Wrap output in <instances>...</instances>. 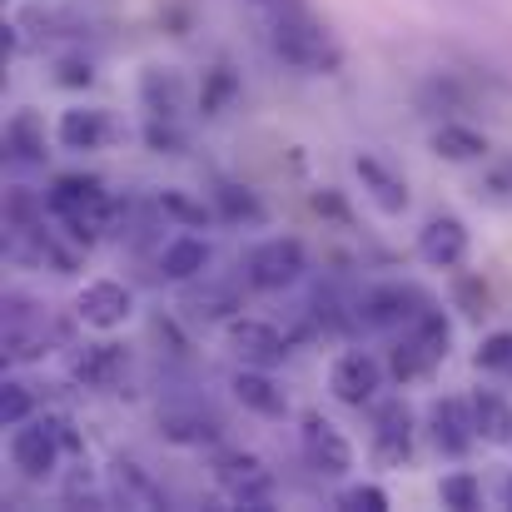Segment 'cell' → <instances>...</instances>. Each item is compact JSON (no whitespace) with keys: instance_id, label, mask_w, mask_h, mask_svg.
<instances>
[{"instance_id":"obj_9","label":"cell","mask_w":512,"mask_h":512,"mask_svg":"<svg viewBox=\"0 0 512 512\" xmlns=\"http://www.w3.org/2000/svg\"><path fill=\"white\" fill-rule=\"evenodd\" d=\"M299 448H304L309 468L324 473V478H348L353 473V443L343 438L339 423H329L324 413H304L299 418Z\"/></svg>"},{"instance_id":"obj_18","label":"cell","mask_w":512,"mask_h":512,"mask_svg":"<svg viewBox=\"0 0 512 512\" xmlns=\"http://www.w3.org/2000/svg\"><path fill=\"white\" fill-rule=\"evenodd\" d=\"M209 264H214V244L199 239V234H174V239H165V249H160V274H165L170 284L204 279Z\"/></svg>"},{"instance_id":"obj_4","label":"cell","mask_w":512,"mask_h":512,"mask_svg":"<svg viewBox=\"0 0 512 512\" xmlns=\"http://www.w3.org/2000/svg\"><path fill=\"white\" fill-rule=\"evenodd\" d=\"M438 299L428 294V289H418V284H408V279H388V284H373V289H363L358 294V304H353V319L363 324V329H378V334H393V329H408L418 314H428Z\"/></svg>"},{"instance_id":"obj_33","label":"cell","mask_w":512,"mask_h":512,"mask_svg":"<svg viewBox=\"0 0 512 512\" xmlns=\"http://www.w3.org/2000/svg\"><path fill=\"white\" fill-rule=\"evenodd\" d=\"M453 299H458V309H463L468 319H483V314H488V284H483L478 274H458V279H453Z\"/></svg>"},{"instance_id":"obj_19","label":"cell","mask_w":512,"mask_h":512,"mask_svg":"<svg viewBox=\"0 0 512 512\" xmlns=\"http://www.w3.org/2000/svg\"><path fill=\"white\" fill-rule=\"evenodd\" d=\"M353 174H358L363 194H368L383 214H403V209H408V184H403V174L388 170L378 155H353Z\"/></svg>"},{"instance_id":"obj_30","label":"cell","mask_w":512,"mask_h":512,"mask_svg":"<svg viewBox=\"0 0 512 512\" xmlns=\"http://www.w3.org/2000/svg\"><path fill=\"white\" fill-rule=\"evenodd\" d=\"M155 204H160L165 219H179L184 229H199V224H209V214H214V209H204L199 199H189V194H179V189H160Z\"/></svg>"},{"instance_id":"obj_34","label":"cell","mask_w":512,"mask_h":512,"mask_svg":"<svg viewBox=\"0 0 512 512\" xmlns=\"http://www.w3.org/2000/svg\"><path fill=\"white\" fill-rule=\"evenodd\" d=\"M339 508H348V512H388L393 503H388V493H383L378 483H353V488H343L339 493Z\"/></svg>"},{"instance_id":"obj_39","label":"cell","mask_w":512,"mask_h":512,"mask_svg":"<svg viewBox=\"0 0 512 512\" xmlns=\"http://www.w3.org/2000/svg\"><path fill=\"white\" fill-rule=\"evenodd\" d=\"M503 508H512V473L503 478Z\"/></svg>"},{"instance_id":"obj_8","label":"cell","mask_w":512,"mask_h":512,"mask_svg":"<svg viewBox=\"0 0 512 512\" xmlns=\"http://www.w3.org/2000/svg\"><path fill=\"white\" fill-rule=\"evenodd\" d=\"M428 443L443 453V458H468L473 453V443H478V423H473V398H458V393H448V398H433L428 403Z\"/></svg>"},{"instance_id":"obj_17","label":"cell","mask_w":512,"mask_h":512,"mask_svg":"<svg viewBox=\"0 0 512 512\" xmlns=\"http://www.w3.org/2000/svg\"><path fill=\"white\" fill-rule=\"evenodd\" d=\"M105 140H110V115L105 110H90V105L60 110V120H55V145L60 150L90 155V150H105Z\"/></svg>"},{"instance_id":"obj_26","label":"cell","mask_w":512,"mask_h":512,"mask_svg":"<svg viewBox=\"0 0 512 512\" xmlns=\"http://www.w3.org/2000/svg\"><path fill=\"white\" fill-rule=\"evenodd\" d=\"M473 423H478V438L483 443H512V403L493 388H478L473 393Z\"/></svg>"},{"instance_id":"obj_12","label":"cell","mask_w":512,"mask_h":512,"mask_svg":"<svg viewBox=\"0 0 512 512\" xmlns=\"http://www.w3.org/2000/svg\"><path fill=\"white\" fill-rule=\"evenodd\" d=\"M373 413V458L383 468H403L413 458V408L403 398H378L368 403Z\"/></svg>"},{"instance_id":"obj_24","label":"cell","mask_w":512,"mask_h":512,"mask_svg":"<svg viewBox=\"0 0 512 512\" xmlns=\"http://www.w3.org/2000/svg\"><path fill=\"white\" fill-rule=\"evenodd\" d=\"M438 363H443V358L418 339L413 329H403V339L393 343V353H388V373H393L398 383H423V378L438 373Z\"/></svg>"},{"instance_id":"obj_20","label":"cell","mask_w":512,"mask_h":512,"mask_svg":"<svg viewBox=\"0 0 512 512\" xmlns=\"http://www.w3.org/2000/svg\"><path fill=\"white\" fill-rule=\"evenodd\" d=\"M234 398L249 408V413H259V418H284L289 413V393L274 383V373L269 368H239L234 373Z\"/></svg>"},{"instance_id":"obj_23","label":"cell","mask_w":512,"mask_h":512,"mask_svg":"<svg viewBox=\"0 0 512 512\" xmlns=\"http://www.w3.org/2000/svg\"><path fill=\"white\" fill-rule=\"evenodd\" d=\"M433 155L448 165H478V160H488V135L463 120H443L433 130Z\"/></svg>"},{"instance_id":"obj_29","label":"cell","mask_w":512,"mask_h":512,"mask_svg":"<svg viewBox=\"0 0 512 512\" xmlns=\"http://www.w3.org/2000/svg\"><path fill=\"white\" fill-rule=\"evenodd\" d=\"M234 90H239V80H234V70H229V65L204 70V85H199V110H204V115H219V110L234 100Z\"/></svg>"},{"instance_id":"obj_3","label":"cell","mask_w":512,"mask_h":512,"mask_svg":"<svg viewBox=\"0 0 512 512\" xmlns=\"http://www.w3.org/2000/svg\"><path fill=\"white\" fill-rule=\"evenodd\" d=\"M10 468L25 478V483H50L60 473V458L65 453H80V438L70 428V418L60 413H45V418H30L20 428H10Z\"/></svg>"},{"instance_id":"obj_21","label":"cell","mask_w":512,"mask_h":512,"mask_svg":"<svg viewBox=\"0 0 512 512\" xmlns=\"http://www.w3.org/2000/svg\"><path fill=\"white\" fill-rule=\"evenodd\" d=\"M45 120L40 110H15L5 120V160L15 165H45Z\"/></svg>"},{"instance_id":"obj_35","label":"cell","mask_w":512,"mask_h":512,"mask_svg":"<svg viewBox=\"0 0 512 512\" xmlns=\"http://www.w3.org/2000/svg\"><path fill=\"white\" fill-rule=\"evenodd\" d=\"M145 140H150L160 155H179V145H184L179 130H174V120H150V125H145Z\"/></svg>"},{"instance_id":"obj_22","label":"cell","mask_w":512,"mask_h":512,"mask_svg":"<svg viewBox=\"0 0 512 512\" xmlns=\"http://www.w3.org/2000/svg\"><path fill=\"white\" fill-rule=\"evenodd\" d=\"M140 105L150 120H174L179 125V110H184V80L165 70V65H150L140 75Z\"/></svg>"},{"instance_id":"obj_13","label":"cell","mask_w":512,"mask_h":512,"mask_svg":"<svg viewBox=\"0 0 512 512\" xmlns=\"http://www.w3.org/2000/svg\"><path fill=\"white\" fill-rule=\"evenodd\" d=\"M224 339L234 348V358L239 363H249V368H279L284 358H289V339L274 329V324H264V319H229L224 324Z\"/></svg>"},{"instance_id":"obj_2","label":"cell","mask_w":512,"mask_h":512,"mask_svg":"<svg viewBox=\"0 0 512 512\" xmlns=\"http://www.w3.org/2000/svg\"><path fill=\"white\" fill-rule=\"evenodd\" d=\"M264 40L299 75H339L343 70V45L334 40V30L319 10L289 15V20H264Z\"/></svg>"},{"instance_id":"obj_28","label":"cell","mask_w":512,"mask_h":512,"mask_svg":"<svg viewBox=\"0 0 512 512\" xmlns=\"http://www.w3.org/2000/svg\"><path fill=\"white\" fill-rule=\"evenodd\" d=\"M438 503L453 512H473L483 508V483L468 473V468H458V473H448L443 483H438Z\"/></svg>"},{"instance_id":"obj_16","label":"cell","mask_w":512,"mask_h":512,"mask_svg":"<svg viewBox=\"0 0 512 512\" xmlns=\"http://www.w3.org/2000/svg\"><path fill=\"white\" fill-rule=\"evenodd\" d=\"M70 373L90 393H115L125 383V373H130V353H125V343H85L75 353Z\"/></svg>"},{"instance_id":"obj_38","label":"cell","mask_w":512,"mask_h":512,"mask_svg":"<svg viewBox=\"0 0 512 512\" xmlns=\"http://www.w3.org/2000/svg\"><path fill=\"white\" fill-rule=\"evenodd\" d=\"M488 184H493L498 194H512V160H508V165H498V170H493V179H488Z\"/></svg>"},{"instance_id":"obj_25","label":"cell","mask_w":512,"mask_h":512,"mask_svg":"<svg viewBox=\"0 0 512 512\" xmlns=\"http://www.w3.org/2000/svg\"><path fill=\"white\" fill-rule=\"evenodd\" d=\"M160 433L170 438V443H184V448H204V443H219V418H209V413H184V408H170V413H160Z\"/></svg>"},{"instance_id":"obj_11","label":"cell","mask_w":512,"mask_h":512,"mask_svg":"<svg viewBox=\"0 0 512 512\" xmlns=\"http://www.w3.org/2000/svg\"><path fill=\"white\" fill-rule=\"evenodd\" d=\"M383 363L373 358V353H363V348H348L334 358V368H329V393L339 398L343 408H368V403H378V393H383Z\"/></svg>"},{"instance_id":"obj_14","label":"cell","mask_w":512,"mask_h":512,"mask_svg":"<svg viewBox=\"0 0 512 512\" xmlns=\"http://www.w3.org/2000/svg\"><path fill=\"white\" fill-rule=\"evenodd\" d=\"M110 498L120 503V508H140V512H160L170 508V493H165V483L145 468V463H135V458H110Z\"/></svg>"},{"instance_id":"obj_15","label":"cell","mask_w":512,"mask_h":512,"mask_svg":"<svg viewBox=\"0 0 512 512\" xmlns=\"http://www.w3.org/2000/svg\"><path fill=\"white\" fill-rule=\"evenodd\" d=\"M418 259L428 269H463L468 264V224L458 214H433L418 229Z\"/></svg>"},{"instance_id":"obj_5","label":"cell","mask_w":512,"mask_h":512,"mask_svg":"<svg viewBox=\"0 0 512 512\" xmlns=\"http://www.w3.org/2000/svg\"><path fill=\"white\" fill-rule=\"evenodd\" d=\"M304 274H309V254H304V244H299L294 234H274V239L254 244L249 259H244V279H249L254 289H264V294L294 289Z\"/></svg>"},{"instance_id":"obj_7","label":"cell","mask_w":512,"mask_h":512,"mask_svg":"<svg viewBox=\"0 0 512 512\" xmlns=\"http://www.w3.org/2000/svg\"><path fill=\"white\" fill-rule=\"evenodd\" d=\"M214 478H219V488L239 503V508H274V473L264 468V458L259 453H244V448H229V453H219L214 458Z\"/></svg>"},{"instance_id":"obj_6","label":"cell","mask_w":512,"mask_h":512,"mask_svg":"<svg viewBox=\"0 0 512 512\" xmlns=\"http://www.w3.org/2000/svg\"><path fill=\"white\" fill-rule=\"evenodd\" d=\"M60 339H65V334L50 324V314H45L35 299L5 294V358L35 363V358H45Z\"/></svg>"},{"instance_id":"obj_27","label":"cell","mask_w":512,"mask_h":512,"mask_svg":"<svg viewBox=\"0 0 512 512\" xmlns=\"http://www.w3.org/2000/svg\"><path fill=\"white\" fill-rule=\"evenodd\" d=\"M214 214L229 219V224H264L269 219L264 199L244 184H214Z\"/></svg>"},{"instance_id":"obj_10","label":"cell","mask_w":512,"mask_h":512,"mask_svg":"<svg viewBox=\"0 0 512 512\" xmlns=\"http://www.w3.org/2000/svg\"><path fill=\"white\" fill-rule=\"evenodd\" d=\"M75 319L95 334H115L135 319V294L120 279H90L75 299Z\"/></svg>"},{"instance_id":"obj_37","label":"cell","mask_w":512,"mask_h":512,"mask_svg":"<svg viewBox=\"0 0 512 512\" xmlns=\"http://www.w3.org/2000/svg\"><path fill=\"white\" fill-rule=\"evenodd\" d=\"M55 80H60V85H95V65H90V60H65Z\"/></svg>"},{"instance_id":"obj_1","label":"cell","mask_w":512,"mask_h":512,"mask_svg":"<svg viewBox=\"0 0 512 512\" xmlns=\"http://www.w3.org/2000/svg\"><path fill=\"white\" fill-rule=\"evenodd\" d=\"M45 209H50V219H55L70 239H80V244H95V239L115 224V214H120L115 194H110L95 174H60V179L45 189Z\"/></svg>"},{"instance_id":"obj_36","label":"cell","mask_w":512,"mask_h":512,"mask_svg":"<svg viewBox=\"0 0 512 512\" xmlns=\"http://www.w3.org/2000/svg\"><path fill=\"white\" fill-rule=\"evenodd\" d=\"M65 503H85V508H100L105 498L95 493V483H90L85 473H70V483H65Z\"/></svg>"},{"instance_id":"obj_31","label":"cell","mask_w":512,"mask_h":512,"mask_svg":"<svg viewBox=\"0 0 512 512\" xmlns=\"http://www.w3.org/2000/svg\"><path fill=\"white\" fill-rule=\"evenodd\" d=\"M30 418H35V393L10 378V383L0 388V423H5V428H20V423H30Z\"/></svg>"},{"instance_id":"obj_32","label":"cell","mask_w":512,"mask_h":512,"mask_svg":"<svg viewBox=\"0 0 512 512\" xmlns=\"http://www.w3.org/2000/svg\"><path fill=\"white\" fill-rule=\"evenodd\" d=\"M473 363H478L483 373H512V329H498V334H488V339L478 343Z\"/></svg>"}]
</instances>
